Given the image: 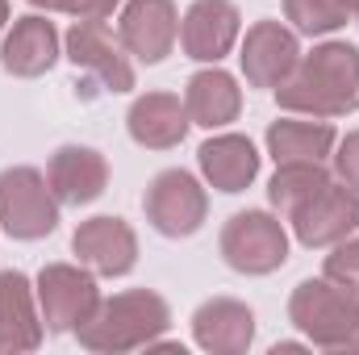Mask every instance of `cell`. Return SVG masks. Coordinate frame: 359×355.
Returning <instances> with one entry per match:
<instances>
[{
    "mask_svg": "<svg viewBox=\"0 0 359 355\" xmlns=\"http://www.w3.org/2000/svg\"><path fill=\"white\" fill-rule=\"evenodd\" d=\"M276 105L284 113L301 117H347L359 109V46L326 38L309 55L301 51V63L292 76L276 88Z\"/></svg>",
    "mask_w": 359,
    "mask_h": 355,
    "instance_id": "obj_1",
    "label": "cell"
},
{
    "mask_svg": "<svg viewBox=\"0 0 359 355\" xmlns=\"http://www.w3.org/2000/svg\"><path fill=\"white\" fill-rule=\"evenodd\" d=\"M172 326V305L155 288H126L113 297H100L96 314L76 330L80 347L96 355L147 351L155 339H163Z\"/></svg>",
    "mask_w": 359,
    "mask_h": 355,
    "instance_id": "obj_2",
    "label": "cell"
},
{
    "mask_svg": "<svg viewBox=\"0 0 359 355\" xmlns=\"http://www.w3.org/2000/svg\"><path fill=\"white\" fill-rule=\"evenodd\" d=\"M288 322L322 351H359V293L326 276H309L288 297Z\"/></svg>",
    "mask_w": 359,
    "mask_h": 355,
    "instance_id": "obj_3",
    "label": "cell"
},
{
    "mask_svg": "<svg viewBox=\"0 0 359 355\" xmlns=\"http://www.w3.org/2000/svg\"><path fill=\"white\" fill-rule=\"evenodd\" d=\"M59 196L50 192L46 172L17 163L0 172V230L17 243H38L59 230Z\"/></svg>",
    "mask_w": 359,
    "mask_h": 355,
    "instance_id": "obj_4",
    "label": "cell"
},
{
    "mask_svg": "<svg viewBox=\"0 0 359 355\" xmlns=\"http://www.w3.org/2000/svg\"><path fill=\"white\" fill-rule=\"evenodd\" d=\"M217 251L238 276H271L288 264V230L271 209H243L222 226Z\"/></svg>",
    "mask_w": 359,
    "mask_h": 355,
    "instance_id": "obj_5",
    "label": "cell"
},
{
    "mask_svg": "<svg viewBox=\"0 0 359 355\" xmlns=\"http://www.w3.org/2000/svg\"><path fill=\"white\" fill-rule=\"evenodd\" d=\"M34 293L50 335H76L100 305L96 272L84 264H46L34 280Z\"/></svg>",
    "mask_w": 359,
    "mask_h": 355,
    "instance_id": "obj_6",
    "label": "cell"
},
{
    "mask_svg": "<svg viewBox=\"0 0 359 355\" xmlns=\"http://www.w3.org/2000/svg\"><path fill=\"white\" fill-rule=\"evenodd\" d=\"M142 213L155 234L163 239H192L209 217V188L184 168H168L147 184Z\"/></svg>",
    "mask_w": 359,
    "mask_h": 355,
    "instance_id": "obj_7",
    "label": "cell"
},
{
    "mask_svg": "<svg viewBox=\"0 0 359 355\" xmlns=\"http://www.w3.org/2000/svg\"><path fill=\"white\" fill-rule=\"evenodd\" d=\"M288 226H292V239L309 251L334 247V243L359 234V192L347 188L343 180H330L297 213H288Z\"/></svg>",
    "mask_w": 359,
    "mask_h": 355,
    "instance_id": "obj_8",
    "label": "cell"
},
{
    "mask_svg": "<svg viewBox=\"0 0 359 355\" xmlns=\"http://www.w3.org/2000/svg\"><path fill=\"white\" fill-rule=\"evenodd\" d=\"M63 55L76 63V72L88 76L96 88L104 92L134 88V63H130L121 38H113L104 29V21H72V29L63 34Z\"/></svg>",
    "mask_w": 359,
    "mask_h": 355,
    "instance_id": "obj_9",
    "label": "cell"
},
{
    "mask_svg": "<svg viewBox=\"0 0 359 355\" xmlns=\"http://www.w3.org/2000/svg\"><path fill=\"white\" fill-rule=\"evenodd\" d=\"M301 63V34L284 21H255L238 38V67L251 88H280Z\"/></svg>",
    "mask_w": 359,
    "mask_h": 355,
    "instance_id": "obj_10",
    "label": "cell"
},
{
    "mask_svg": "<svg viewBox=\"0 0 359 355\" xmlns=\"http://www.w3.org/2000/svg\"><path fill=\"white\" fill-rule=\"evenodd\" d=\"M117 38L130 59L155 67L180 42V8L176 0H126L117 17Z\"/></svg>",
    "mask_w": 359,
    "mask_h": 355,
    "instance_id": "obj_11",
    "label": "cell"
},
{
    "mask_svg": "<svg viewBox=\"0 0 359 355\" xmlns=\"http://www.w3.org/2000/svg\"><path fill=\"white\" fill-rule=\"evenodd\" d=\"M243 38V13L234 0H192L180 17V51L192 63H222Z\"/></svg>",
    "mask_w": 359,
    "mask_h": 355,
    "instance_id": "obj_12",
    "label": "cell"
},
{
    "mask_svg": "<svg viewBox=\"0 0 359 355\" xmlns=\"http://www.w3.org/2000/svg\"><path fill=\"white\" fill-rule=\"evenodd\" d=\"M72 251L96 276H130L134 264H138V234L126 217L100 213V217H88V222L76 226Z\"/></svg>",
    "mask_w": 359,
    "mask_h": 355,
    "instance_id": "obj_13",
    "label": "cell"
},
{
    "mask_svg": "<svg viewBox=\"0 0 359 355\" xmlns=\"http://www.w3.org/2000/svg\"><path fill=\"white\" fill-rule=\"evenodd\" d=\"M63 55V38L55 29V21H46V13H25L17 21H8L4 38H0V67L17 80H38L46 76Z\"/></svg>",
    "mask_w": 359,
    "mask_h": 355,
    "instance_id": "obj_14",
    "label": "cell"
},
{
    "mask_svg": "<svg viewBox=\"0 0 359 355\" xmlns=\"http://www.w3.org/2000/svg\"><path fill=\"white\" fill-rule=\"evenodd\" d=\"M46 322L38 309L34 280L17 267L0 272V355H25L42 347Z\"/></svg>",
    "mask_w": 359,
    "mask_h": 355,
    "instance_id": "obj_15",
    "label": "cell"
},
{
    "mask_svg": "<svg viewBox=\"0 0 359 355\" xmlns=\"http://www.w3.org/2000/svg\"><path fill=\"white\" fill-rule=\"evenodd\" d=\"M192 343L209 355H247L255 343V314L234 297H209L192 314Z\"/></svg>",
    "mask_w": 359,
    "mask_h": 355,
    "instance_id": "obj_16",
    "label": "cell"
},
{
    "mask_svg": "<svg viewBox=\"0 0 359 355\" xmlns=\"http://www.w3.org/2000/svg\"><path fill=\"white\" fill-rule=\"evenodd\" d=\"M46 184L50 192L59 196V205H92L96 196H104L109 188V159L96 151V147H80V142H67L50 155L46 163Z\"/></svg>",
    "mask_w": 359,
    "mask_h": 355,
    "instance_id": "obj_17",
    "label": "cell"
},
{
    "mask_svg": "<svg viewBox=\"0 0 359 355\" xmlns=\"http://www.w3.org/2000/svg\"><path fill=\"white\" fill-rule=\"evenodd\" d=\"M188 109H184V96L176 92H142L134 96L130 113H126V130L138 147L147 151H172L188 138Z\"/></svg>",
    "mask_w": 359,
    "mask_h": 355,
    "instance_id": "obj_18",
    "label": "cell"
},
{
    "mask_svg": "<svg viewBox=\"0 0 359 355\" xmlns=\"http://www.w3.org/2000/svg\"><path fill=\"white\" fill-rule=\"evenodd\" d=\"M259 151H255V142L247 138V134H213V138H205L201 142V151H196V168H201V176L209 188H217V192H247L255 176H259Z\"/></svg>",
    "mask_w": 359,
    "mask_h": 355,
    "instance_id": "obj_19",
    "label": "cell"
},
{
    "mask_svg": "<svg viewBox=\"0 0 359 355\" xmlns=\"http://www.w3.org/2000/svg\"><path fill=\"white\" fill-rule=\"evenodd\" d=\"M184 109H188L192 126H201V130H226L243 113V88H238V80L230 72H222L217 63H209L196 76H188V84H184Z\"/></svg>",
    "mask_w": 359,
    "mask_h": 355,
    "instance_id": "obj_20",
    "label": "cell"
},
{
    "mask_svg": "<svg viewBox=\"0 0 359 355\" xmlns=\"http://www.w3.org/2000/svg\"><path fill=\"white\" fill-rule=\"evenodd\" d=\"M264 142H268V155L276 163H326V155L339 142V130L326 117H301V113H292V117L271 121Z\"/></svg>",
    "mask_w": 359,
    "mask_h": 355,
    "instance_id": "obj_21",
    "label": "cell"
},
{
    "mask_svg": "<svg viewBox=\"0 0 359 355\" xmlns=\"http://www.w3.org/2000/svg\"><path fill=\"white\" fill-rule=\"evenodd\" d=\"M330 172H326V163H276V176L268 184V205L276 213H297L318 188H326L330 184Z\"/></svg>",
    "mask_w": 359,
    "mask_h": 355,
    "instance_id": "obj_22",
    "label": "cell"
},
{
    "mask_svg": "<svg viewBox=\"0 0 359 355\" xmlns=\"http://www.w3.org/2000/svg\"><path fill=\"white\" fill-rule=\"evenodd\" d=\"M284 21L301 38H330L351 21V8L343 0H284Z\"/></svg>",
    "mask_w": 359,
    "mask_h": 355,
    "instance_id": "obj_23",
    "label": "cell"
},
{
    "mask_svg": "<svg viewBox=\"0 0 359 355\" xmlns=\"http://www.w3.org/2000/svg\"><path fill=\"white\" fill-rule=\"evenodd\" d=\"M322 276L359 293V234H351V239H343V243L330 247V255L322 264Z\"/></svg>",
    "mask_w": 359,
    "mask_h": 355,
    "instance_id": "obj_24",
    "label": "cell"
},
{
    "mask_svg": "<svg viewBox=\"0 0 359 355\" xmlns=\"http://www.w3.org/2000/svg\"><path fill=\"white\" fill-rule=\"evenodd\" d=\"M330 155H334V180H343L347 188L359 192V130H351L347 138H339Z\"/></svg>",
    "mask_w": 359,
    "mask_h": 355,
    "instance_id": "obj_25",
    "label": "cell"
},
{
    "mask_svg": "<svg viewBox=\"0 0 359 355\" xmlns=\"http://www.w3.org/2000/svg\"><path fill=\"white\" fill-rule=\"evenodd\" d=\"M113 8H121V0H67V17L76 21H104Z\"/></svg>",
    "mask_w": 359,
    "mask_h": 355,
    "instance_id": "obj_26",
    "label": "cell"
},
{
    "mask_svg": "<svg viewBox=\"0 0 359 355\" xmlns=\"http://www.w3.org/2000/svg\"><path fill=\"white\" fill-rule=\"evenodd\" d=\"M25 4H34L38 13H67V0H25Z\"/></svg>",
    "mask_w": 359,
    "mask_h": 355,
    "instance_id": "obj_27",
    "label": "cell"
},
{
    "mask_svg": "<svg viewBox=\"0 0 359 355\" xmlns=\"http://www.w3.org/2000/svg\"><path fill=\"white\" fill-rule=\"evenodd\" d=\"M309 343H276L271 347V355H297V351H305Z\"/></svg>",
    "mask_w": 359,
    "mask_h": 355,
    "instance_id": "obj_28",
    "label": "cell"
},
{
    "mask_svg": "<svg viewBox=\"0 0 359 355\" xmlns=\"http://www.w3.org/2000/svg\"><path fill=\"white\" fill-rule=\"evenodd\" d=\"M8 29V0H0V34Z\"/></svg>",
    "mask_w": 359,
    "mask_h": 355,
    "instance_id": "obj_29",
    "label": "cell"
},
{
    "mask_svg": "<svg viewBox=\"0 0 359 355\" xmlns=\"http://www.w3.org/2000/svg\"><path fill=\"white\" fill-rule=\"evenodd\" d=\"M343 4H347V8H351V17H355V8H359V0H343Z\"/></svg>",
    "mask_w": 359,
    "mask_h": 355,
    "instance_id": "obj_30",
    "label": "cell"
},
{
    "mask_svg": "<svg viewBox=\"0 0 359 355\" xmlns=\"http://www.w3.org/2000/svg\"><path fill=\"white\" fill-rule=\"evenodd\" d=\"M355 21H359V8H355Z\"/></svg>",
    "mask_w": 359,
    "mask_h": 355,
    "instance_id": "obj_31",
    "label": "cell"
}]
</instances>
